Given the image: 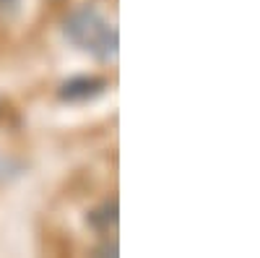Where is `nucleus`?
Segmentation results:
<instances>
[{
    "label": "nucleus",
    "mask_w": 260,
    "mask_h": 258,
    "mask_svg": "<svg viewBox=\"0 0 260 258\" xmlns=\"http://www.w3.org/2000/svg\"><path fill=\"white\" fill-rule=\"evenodd\" d=\"M65 37H68L76 47L86 50L89 55H94L99 60H115L117 58L120 42H117L115 26H110L91 8L73 11L65 18Z\"/></svg>",
    "instance_id": "f257e3e1"
},
{
    "label": "nucleus",
    "mask_w": 260,
    "mask_h": 258,
    "mask_svg": "<svg viewBox=\"0 0 260 258\" xmlns=\"http://www.w3.org/2000/svg\"><path fill=\"white\" fill-rule=\"evenodd\" d=\"M107 89V81L96 78V76H78L71 78L60 86V99L65 102H86V99H94Z\"/></svg>",
    "instance_id": "f03ea898"
},
{
    "label": "nucleus",
    "mask_w": 260,
    "mask_h": 258,
    "mask_svg": "<svg viewBox=\"0 0 260 258\" xmlns=\"http://www.w3.org/2000/svg\"><path fill=\"white\" fill-rule=\"evenodd\" d=\"M89 222H91L94 227H99V230H107L110 224H115V222H117V204H115V201H112V204H104L99 211L91 214Z\"/></svg>",
    "instance_id": "7ed1b4c3"
}]
</instances>
